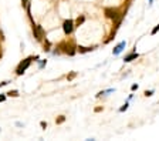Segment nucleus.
<instances>
[{
    "label": "nucleus",
    "instance_id": "obj_4",
    "mask_svg": "<svg viewBox=\"0 0 159 141\" xmlns=\"http://www.w3.org/2000/svg\"><path fill=\"white\" fill-rule=\"evenodd\" d=\"M33 34H34V37L37 38V40H41V38L44 37V30L41 26H36L34 24L33 26Z\"/></svg>",
    "mask_w": 159,
    "mask_h": 141
},
{
    "label": "nucleus",
    "instance_id": "obj_17",
    "mask_svg": "<svg viewBox=\"0 0 159 141\" xmlns=\"http://www.w3.org/2000/svg\"><path fill=\"white\" fill-rule=\"evenodd\" d=\"M74 77H75V73H71V74H70V77H68V80H71V78H74Z\"/></svg>",
    "mask_w": 159,
    "mask_h": 141
},
{
    "label": "nucleus",
    "instance_id": "obj_9",
    "mask_svg": "<svg viewBox=\"0 0 159 141\" xmlns=\"http://www.w3.org/2000/svg\"><path fill=\"white\" fill-rule=\"evenodd\" d=\"M7 94H9L10 97H17V96H19V91H17V90H13V91H9Z\"/></svg>",
    "mask_w": 159,
    "mask_h": 141
},
{
    "label": "nucleus",
    "instance_id": "obj_12",
    "mask_svg": "<svg viewBox=\"0 0 159 141\" xmlns=\"http://www.w3.org/2000/svg\"><path fill=\"white\" fill-rule=\"evenodd\" d=\"M64 120H66V117H64V115H60V117L57 118V124H61V123H64Z\"/></svg>",
    "mask_w": 159,
    "mask_h": 141
},
{
    "label": "nucleus",
    "instance_id": "obj_18",
    "mask_svg": "<svg viewBox=\"0 0 159 141\" xmlns=\"http://www.w3.org/2000/svg\"><path fill=\"white\" fill-rule=\"evenodd\" d=\"M7 83H9V81H3V83H0V87H3V86H6V84H7Z\"/></svg>",
    "mask_w": 159,
    "mask_h": 141
},
{
    "label": "nucleus",
    "instance_id": "obj_7",
    "mask_svg": "<svg viewBox=\"0 0 159 141\" xmlns=\"http://www.w3.org/2000/svg\"><path fill=\"white\" fill-rule=\"evenodd\" d=\"M78 51L80 53H88V51H93L94 47H82V46H80V47H77Z\"/></svg>",
    "mask_w": 159,
    "mask_h": 141
},
{
    "label": "nucleus",
    "instance_id": "obj_3",
    "mask_svg": "<svg viewBox=\"0 0 159 141\" xmlns=\"http://www.w3.org/2000/svg\"><path fill=\"white\" fill-rule=\"evenodd\" d=\"M63 30H64L66 34H71L72 33V30H74V22H72L71 19H68V20L64 22V24H63Z\"/></svg>",
    "mask_w": 159,
    "mask_h": 141
},
{
    "label": "nucleus",
    "instance_id": "obj_14",
    "mask_svg": "<svg viewBox=\"0 0 159 141\" xmlns=\"http://www.w3.org/2000/svg\"><path fill=\"white\" fill-rule=\"evenodd\" d=\"M152 94H154V90H146V91H145V96H146V97H151V96H152Z\"/></svg>",
    "mask_w": 159,
    "mask_h": 141
},
{
    "label": "nucleus",
    "instance_id": "obj_19",
    "mask_svg": "<svg viewBox=\"0 0 159 141\" xmlns=\"http://www.w3.org/2000/svg\"><path fill=\"white\" fill-rule=\"evenodd\" d=\"M152 2H154V0H149V3H152Z\"/></svg>",
    "mask_w": 159,
    "mask_h": 141
},
{
    "label": "nucleus",
    "instance_id": "obj_10",
    "mask_svg": "<svg viewBox=\"0 0 159 141\" xmlns=\"http://www.w3.org/2000/svg\"><path fill=\"white\" fill-rule=\"evenodd\" d=\"M23 6L27 9V11L30 13V5H28V0H23Z\"/></svg>",
    "mask_w": 159,
    "mask_h": 141
},
{
    "label": "nucleus",
    "instance_id": "obj_11",
    "mask_svg": "<svg viewBox=\"0 0 159 141\" xmlns=\"http://www.w3.org/2000/svg\"><path fill=\"white\" fill-rule=\"evenodd\" d=\"M128 106H129L128 103H125V104H124V106H122V107L119 109V111H121V113H124V111H126V110H128Z\"/></svg>",
    "mask_w": 159,
    "mask_h": 141
},
{
    "label": "nucleus",
    "instance_id": "obj_8",
    "mask_svg": "<svg viewBox=\"0 0 159 141\" xmlns=\"http://www.w3.org/2000/svg\"><path fill=\"white\" fill-rule=\"evenodd\" d=\"M84 20H85V17H84V16L78 17V19H77V27L80 26V24H82V23H84Z\"/></svg>",
    "mask_w": 159,
    "mask_h": 141
},
{
    "label": "nucleus",
    "instance_id": "obj_16",
    "mask_svg": "<svg viewBox=\"0 0 159 141\" xmlns=\"http://www.w3.org/2000/svg\"><path fill=\"white\" fill-rule=\"evenodd\" d=\"M4 100H6V96L1 94V96H0V103H1V101H4Z\"/></svg>",
    "mask_w": 159,
    "mask_h": 141
},
{
    "label": "nucleus",
    "instance_id": "obj_1",
    "mask_svg": "<svg viewBox=\"0 0 159 141\" xmlns=\"http://www.w3.org/2000/svg\"><path fill=\"white\" fill-rule=\"evenodd\" d=\"M37 59H39V57L36 56V57H27V59H26V60H23L22 63L19 64V67H17L16 73H17V74H19V76H22L23 73H24V71H26V70H27V69H28V66L31 64V61H33V60H37Z\"/></svg>",
    "mask_w": 159,
    "mask_h": 141
},
{
    "label": "nucleus",
    "instance_id": "obj_15",
    "mask_svg": "<svg viewBox=\"0 0 159 141\" xmlns=\"http://www.w3.org/2000/svg\"><path fill=\"white\" fill-rule=\"evenodd\" d=\"M131 90H132V91H135V90H138V84H134V86L131 87Z\"/></svg>",
    "mask_w": 159,
    "mask_h": 141
},
{
    "label": "nucleus",
    "instance_id": "obj_6",
    "mask_svg": "<svg viewBox=\"0 0 159 141\" xmlns=\"http://www.w3.org/2000/svg\"><path fill=\"white\" fill-rule=\"evenodd\" d=\"M138 57H139L138 53H131V54H128L125 59H124V61H125V63H129V61H132V60H137Z\"/></svg>",
    "mask_w": 159,
    "mask_h": 141
},
{
    "label": "nucleus",
    "instance_id": "obj_13",
    "mask_svg": "<svg viewBox=\"0 0 159 141\" xmlns=\"http://www.w3.org/2000/svg\"><path fill=\"white\" fill-rule=\"evenodd\" d=\"M159 32V24H156V26H155V27H154V30H152V32H151V33H152V34H156V33H158Z\"/></svg>",
    "mask_w": 159,
    "mask_h": 141
},
{
    "label": "nucleus",
    "instance_id": "obj_2",
    "mask_svg": "<svg viewBox=\"0 0 159 141\" xmlns=\"http://www.w3.org/2000/svg\"><path fill=\"white\" fill-rule=\"evenodd\" d=\"M58 49H63V51L64 53H67L68 56H74V53H75V49H74V44L72 43H61L60 46H58Z\"/></svg>",
    "mask_w": 159,
    "mask_h": 141
},
{
    "label": "nucleus",
    "instance_id": "obj_5",
    "mask_svg": "<svg viewBox=\"0 0 159 141\" xmlns=\"http://www.w3.org/2000/svg\"><path fill=\"white\" fill-rule=\"evenodd\" d=\"M125 46H126V41H121V43L118 44V46H115V47H114L112 53H114L115 56H118V54L121 53V51H122V50L125 49Z\"/></svg>",
    "mask_w": 159,
    "mask_h": 141
}]
</instances>
